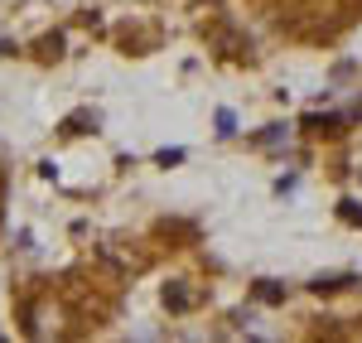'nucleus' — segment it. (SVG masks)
<instances>
[]
</instances>
